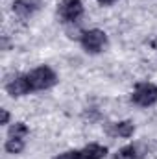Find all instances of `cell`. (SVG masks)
Returning <instances> with one entry per match:
<instances>
[{
	"label": "cell",
	"mask_w": 157,
	"mask_h": 159,
	"mask_svg": "<svg viewBox=\"0 0 157 159\" xmlns=\"http://www.w3.org/2000/svg\"><path fill=\"white\" fill-rule=\"evenodd\" d=\"M26 76L30 80V85H32L34 91H46V89L54 87V85L59 81L56 70L50 69L48 65H41L37 69H34L32 72H28Z\"/></svg>",
	"instance_id": "cell-1"
},
{
	"label": "cell",
	"mask_w": 157,
	"mask_h": 159,
	"mask_svg": "<svg viewBox=\"0 0 157 159\" xmlns=\"http://www.w3.org/2000/svg\"><path fill=\"white\" fill-rule=\"evenodd\" d=\"M79 44L87 54H100L107 46V34L100 28L85 30L79 37Z\"/></svg>",
	"instance_id": "cell-2"
},
{
	"label": "cell",
	"mask_w": 157,
	"mask_h": 159,
	"mask_svg": "<svg viewBox=\"0 0 157 159\" xmlns=\"http://www.w3.org/2000/svg\"><path fill=\"white\" fill-rule=\"evenodd\" d=\"M131 102L139 107H152L157 104V85L150 81H139L131 93Z\"/></svg>",
	"instance_id": "cell-3"
},
{
	"label": "cell",
	"mask_w": 157,
	"mask_h": 159,
	"mask_svg": "<svg viewBox=\"0 0 157 159\" xmlns=\"http://www.w3.org/2000/svg\"><path fill=\"white\" fill-rule=\"evenodd\" d=\"M85 7L81 0H61L57 4V17L61 19V22L67 24H74L78 19H81Z\"/></svg>",
	"instance_id": "cell-4"
},
{
	"label": "cell",
	"mask_w": 157,
	"mask_h": 159,
	"mask_svg": "<svg viewBox=\"0 0 157 159\" xmlns=\"http://www.w3.org/2000/svg\"><path fill=\"white\" fill-rule=\"evenodd\" d=\"M4 89H6V93H7L9 96H13V98L26 96V94H30V93L34 91V89H32V85H30V80H28L26 74L15 76V78H11L9 81H6Z\"/></svg>",
	"instance_id": "cell-5"
},
{
	"label": "cell",
	"mask_w": 157,
	"mask_h": 159,
	"mask_svg": "<svg viewBox=\"0 0 157 159\" xmlns=\"http://www.w3.org/2000/svg\"><path fill=\"white\" fill-rule=\"evenodd\" d=\"M37 2L35 0H13L11 4V11L19 17V19H28L37 11Z\"/></svg>",
	"instance_id": "cell-6"
},
{
	"label": "cell",
	"mask_w": 157,
	"mask_h": 159,
	"mask_svg": "<svg viewBox=\"0 0 157 159\" xmlns=\"http://www.w3.org/2000/svg\"><path fill=\"white\" fill-rule=\"evenodd\" d=\"M146 156V150L142 144H126L113 156V159H142Z\"/></svg>",
	"instance_id": "cell-7"
},
{
	"label": "cell",
	"mask_w": 157,
	"mask_h": 159,
	"mask_svg": "<svg viewBox=\"0 0 157 159\" xmlns=\"http://www.w3.org/2000/svg\"><path fill=\"white\" fill-rule=\"evenodd\" d=\"M109 133H111V135H118V137H124V139H129V137L135 133V124H133L131 120L113 122V124H111Z\"/></svg>",
	"instance_id": "cell-8"
},
{
	"label": "cell",
	"mask_w": 157,
	"mask_h": 159,
	"mask_svg": "<svg viewBox=\"0 0 157 159\" xmlns=\"http://www.w3.org/2000/svg\"><path fill=\"white\" fill-rule=\"evenodd\" d=\"M81 156H83V159H104L107 156V148L104 144L91 143L81 148Z\"/></svg>",
	"instance_id": "cell-9"
},
{
	"label": "cell",
	"mask_w": 157,
	"mask_h": 159,
	"mask_svg": "<svg viewBox=\"0 0 157 159\" xmlns=\"http://www.w3.org/2000/svg\"><path fill=\"white\" fill-rule=\"evenodd\" d=\"M24 146H26V143H24L22 137H9V139L4 143V150H6L7 154H11V156L20 154V152L24 150Z\"/></svg>",
	"instance_id": "cell-10"
},
{
	"label": "cell",
	"mask_w": 157,
	"mask_h": 159,
	"mask_svg": "<svg viewBox=\"0 0 157 159\" xmlns=\"http://www.w3.org/2000/svg\"><path fill=\"white\" fill-rule=\"evenodd\" d=\"M30 133V128L24 124V122H13L7 129V137H26Z\"/></svg>",
	"instance_id": "cell-11"
},
{
	"label": "cell",
	"mask_w": 157,
	"mask_h": 159,
	"mask_svg": "<svg viewBox=\"0 0 157 159\" xmlns=\"http://www.w3.org/2000/svg\"><path fill=\"white\" fill-rule=\"evenodd\" d=\"M52 159H83V156H81V150H67V152L54 156Z\"/></svg>",
	"instance_id": "cell-12"
},
{
	"label": "cell",
	"mask_w": 157,
	"mask_h": 159,
	"mask_svg": "<svg viewBox=\"0 0 157 159\" xmlns=\"http://www.w3.org/2000/svg\"><path fill=\"white\" fill-rule=\"evenodd\" d=\"M9 120H11L9 111L7 109H2V124H9Z\"/></svg>",
	"instance_id": "cell-13"
},
{
	"label": "cell",
	"mask_w": 157,
	"mask_h": 159,
	"mask_svg": "<svg viewBox=\"0 0 157 159\" xmlns=\"http://www.w3.org/2000/svg\"><path fill=\"white\" fill-rule=\"evenodd\" d=\"M100 6H111V4H115L117 0H96Z\"/></svg>",
	"instance_id": "cell-14"
},
{
	"label": "cell",
	"mask_w": 157,
	"mask_h": 159,
	"mask_svg": "<svg viewBox=\"0 0 157 159\" xmlns=\"http://www.w3.org/2000/svg\"><path fill=\"white\" fill-rule=\"evenodd\" d=\"M152 46H154V48H155V50H157V37H155V39H154V41H152Z\"/></svg>",
	"instance_id": "cell-15"
}]
</instances>
